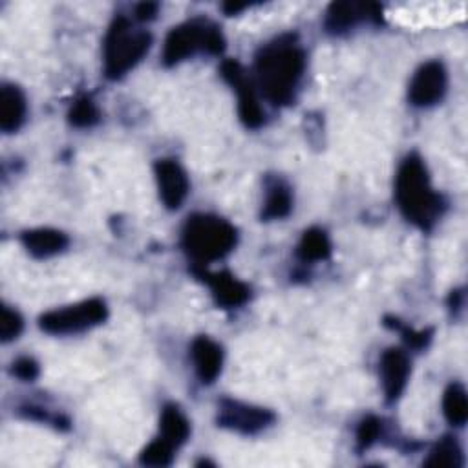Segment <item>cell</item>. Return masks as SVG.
Returning a JSON list of instances; mask_svg holds the SVG:
<instances>
[{"mask_svg":"<svg viewBox=\"0 0 468 468\" xmlns=\"http://www.w3.org/2000/svg\"><path fill=\"white\" fill-rule=\"evenodd\" d=\"M219 73L238 95V113L243 124L247 128H260L265 121V113L258 102L254 84L243 66L234 58H227L221 62Z\"/></svg>","mask_w":468,"mask_h":468,"instance_id":"cell-7","label":"cell"},{"mask_svg":"<svg viewBox=\"0 0 468 468\" xmlns=\"http://www.w3.org/2000/svg\"><path fill=\"white\" fill-rule=\"evenodd\" d=\"M190 435V424L176 404H166L159 419V437L179 448Z\"/></svg>","mask_w":468,"mask_h":468,"instance_id":"cell-18","label":"cell"},{"mask_svg":"<svg viewBox=\"0 0 468 468\" xmlns=\"http://www.w3.org/2000/svg\"><path fill=\"white\" fill-rule=\"evenodd\" d=\"M192 272L208 285L214 300L218 305L225 309H234L243 305L249 296L250 289L247 283L238 280L234 274L229 271H219V272H210L205 265H192Z\"/></svg>","mask_w":468,"mask_h":468,"instance_id":"cell-10","label":"cell"},{"mask_svg":"<svg viewBox=\"0 0 468 468\" xmlns=\"http://www.w3.org/2000/svg\"><path fill=\"white\" fill-rule=\"evenodd\" d=\"M157 9L159 5L154 4V2H143L135 7V16L139 20H152L155 15H157Z\"/></svg>","mask_w":468,"mask_h":468,"instance_id":"cell-28","label":"cell"},{"mask_svg":"<svg viewBox=\"0 0 468 468\" xmlns=\"http://www.w3.org/2000/svg\"><path fill=\"white\" fill-rule=\"evenodd\" d=\"M22 316L9 309V307H2V316H0V336L4 342H9L13 338H16L22 331Z\"/></svg>","mask_w":468,"mask_h":468,"instance_id":"cell-25","label":"cell"},{"mask_svg":"<svg viewBox=\"0 0 468 468\" xmlns=\"http://www.w3.org/2000/svg\"><path fill=\"white\" fill-rule=\"evenodd\" d=\"M236 229L214 214H194L186 219L181 243L194 265H207L227 256L236 245Z\"/></svg>","mask_w":468,"mask_h":468,"instance_id":"cell-3","label":"cell"},{"mask_svg":"<svg viewBox=\"0 0 468 468\" xmlns=\"http://www.w3.org/2000/svg\"><path fill=\"white\" fill-rule=\"evenodd\" d=\"M380 378L382 389L386 395V402H395L402 395L408 377H410V358L402 349L389 347L380 356Z\"/></svg>","mask_w":468,"mask_h":468,"instance_id":"cell-12","label":"cell"},{"mask_svg":"<svg viewBox=\"0 0 468 468\" xmlns=\"http://www.w3.org/2000/svg\"><path fill=\"white\" fill-rule=\"evenodd\" d=\"M11 371L22 380H35L38 377V364L31 356H20L13 362Z\"/></svg>","mask_w":468,"mask_h":468,"instance_id":"cell-27","label":"cell"},{"mask_svg":"<svg viewBox=\"0 0 468 468\" xmlns=\"http://www.w3.org/2000/svg\"><path fill=\"white\" fill-rule=\"evenodd\" d=\"M152 37L137 29L126 16H115L104 37V75L112 80L126 75L150 49Z\"/></svg>","mask_w":468,"mask_h":468,"instance_id":"cell-4","label":"cell"},{"mask_svg":"<svg viewBox=\"0 0 468 468\" xmlns=\"http://www.w3.org/2000/svg\"><path fill=\"white\" fill-rule=\"evenodd\" d=\"M292 208L291 188L280 177H269L265 181V201L261 208V219H282Z\"/></svg>","mask_w":468,"mask_h":468,"instance_id":"cell-17","label":"cell"},{"mask_svg":"<svg viewBox=\"0 0 468 468\" xmlns=\"http://www.w3.org/2000/svg\"><path fill=\"white\" fill-rule=\"evenodd\" d=\"M463 450L452 437H442L430 452L424 466L428 468H459L463 466Z\"/></svg>","mask_w":468,"mask_h":468,"instance_id":"cell-20","label":"cell"},{"mask_svg":"<svg viewBox=\"0 0 468 468\" xmlns=\"http://www.w3.org/2000/svg\"><path fill=\"white\" fill-rule=\"evenodd\" d=\"M395 199L402 216L422 230H430L444 212V201L433 190L426 165L417 154H410L399 166Z\"/></svg>","mask_w":468,"mask_h":468,"instance_id":"cell-2","label":"cell"},{"mask_svg":"<svg viewBox=\"0 0 468 468\" xmlns=\"http://www.w3.org/2000/svg\"><path fill=\"white\" fill-rule=\"evenodd\" d=\"M99 115L101 113L97 104L88 95H82L71 104L68 112V121L77 128H88L99 121Z\"/></svg>","mask_w":468,"mask_h":468,"instance_id":"cell-22","label":"cell"},{"mask_svg":"<svg viewBox=\"0 0 468 468\" xmlns=\"http://www.w3.org/2000/svg\"><path fill=\"white\" fill-rule=\"evenodd\" d=\"M108 316V307L101 298H88L62 309L48 311L40 316V329L49 335L80 333L102 324Z\"/></svg>","mask_w":468,"mask_h":468,"instance_id":"cell-6","label":"cell"},{"mask_svg":"<svg viewBox=\"0 0 468 468\" xmlns=\"http://www.w3.org/2000/svg\"><path fill=\"white\" fill-rule=\"evenodd\" d=\"M386 325L397 329V331L402 335V338H404L411 347H415V349L424 347V346L428 344V340H430V331H415V329H411V327H408V325L399 324V320H395V318H386Z\"/></svg>","mask_w":468,"mask_h":468,"instance_id":"cell-26","label":"cell"},{"mask_svg":"<svg viewBox=\"0 0 468 468\" xmlns=\"http://www.w3.org/2000/svg\"><path fill=\"white\" fill-rule=\"evenodd\" d=\"M22 245L35 258H49L68 247V236L55 229H31L22 232Z\"/></svg>","mask_w":468,"mask_h":468,"instance_id":"cell-15","label":"cell"},{"mask_svg":"<svg viewBox=\"0 0 468 468\" xmlns=\"http://www.w3.org/2000/svg\"><path fill=\"white\" fill-rule=\"evenodd\" d=\"M448 86V73L442 62L430 60L424 62L413 75L410 88H408V99L413 106L424 108L439 102Z\"/></svg>","mask_w":468,"mask_h":468,"instance_id":"cell-9","label":"cell"},{"mask_svg":"<svg viewBox=\"0 0 468 468\" xmlns=\"http://www.w3.org/2000/svg\"><path fill=\"white\" fill-rule=\"evenodd\" d=\"M380 22L382 9L377 4H360V2H335L325 13V29L333 35L344 33L360 20Z\"/></svg>","mask_w":468,"mask_h":468,"instance_id":"cell-13","label":"cell"},{"mask_svg":"<svg viewBox=\"0 0 468 468\" xmlns=\"http://www.w3.org/2000/svg\"><path fill=\"white\" fill-rule=\"evenodd\" d=\"M380 430H382V422L378 417H375V415L364 417L356 428V448L360 452L367 450L378 439Z\"/></svg>","mask_w":468,"mask_h":468,"instance_id":"cell-24","label":"cell"},{"mask_svg":"<svg viewBox=\"0 0 468 468\" xmlns=\"http://www.w3.org/2000/svg\"><path fill=\"white\" fill-rule=\"evenodd\" d=\"M296 254L302 261L327 260L329 254H331V241H329L327 232L318 229V227L307 229L300 238V243L296 247Z\"/></svg>","mask_w":468,"mask_h":468,"instance_id":"cell-19","label":"cell"},{"mask_svg":"<svg viewBox=\"0 0 468 468\" xmlns=\"http://www.w3.org/2000/svg\"><path fill=\"white\" fill-rule=\"evenodd\" d=\"M245 7H247V4H225V5H223V9H225L229 15H234V13H238V11L245 9Z\"/></svg>","mask_w":468,"mask_h":468,"instance_id":"cell-29","label":"cell"},{"mask_svg":"<svg viewBox=\"0 0 468 468\" xmlns=\"http://www.w3.org/2000/svg\"><path fill=\"white\" fill-rule=\"evenodd\" d=\"M154 172L159 188V197L163 199L166 208H179L188 194V177L181 165L174 159H159L154 165Z\"/></svg>","mask_w":468,"mask_h":468,"instance_id":"cell-11","label":"cell"},{"mask_svg":"<svg viewBox=\"0 0 468 468\" xmlns=\"http://www.w3.org/2000/svg\"><path fill=\"white\" fill-rule=\"evenodd\" d=\"M190 355H192V362L199 380L203 384H212L221 373V364H223L221 346L208 336H197L190 346Z\"/></svg>","mask_w":468,"mask_h":468,"instance_id":"cell-14","label":"cell"},{"mask_svg":"<svg viewBox=\"0 0 468 468\" xmlns=\"http://www.w3.org/2000/svg\"><path fill=\"white\" fill-rule=\"evenodd\" d=\"M174 450L176 448L170 442L157 437L141 452L139 461L141 464H146V466H168L174 459Z\"/></svg>","mask_w":468,"mask_h":468,"instance_id":"cell-23","label":"cell"},{"mask_svg":"<svg viewBox=\"0 0 468 468\" xmlns=\"http://www.w3.org/2000/svg\"><path fill=\"white\" fill-rule=\"evenodd\" d=\"M225 48V38L219 27L205 18H192L170 29L165 38L163 64L176 66L197 51L219 55Z\"/></svg>","mask_w":468,"mask_h":468,"instance_id":"cell-5","label":"cell"},{"mask_svg":"<svg viewBox=\"0 0 468 468\" xmlns=\"http://www.w3.org/2000/svg\"><path fill=\"white\" fill-rule=\"evenodd\" d=\"M303 69L305 53L289 35L265 44L256 55L254 71L258 88L276 106L292 102Z\"/></svg>","mask_w":468,"mask_h":468,"instance_id":"cell-1","label":"cell"},{"mask_svg":"<svg viewBox=\"0 0 468 468\" xmlns=\"http://www.w3.org/2000/svg\"><path fill=\"white\" fill-rule=\"evenodd\" d=\"M26 119V97L20 88L13 84H2L0 88V128L4 132H15Z\"/></svg>","mask_w":468,"mask_h":468,"instance_id":"cell-16","label":"cell"},{"mask_svg":"<svg viewBox=\"0 0 468 468\" xmlns=\"http://www.w3.org/2000/svg\"><path fill=\"white\" fill-rule=\"evenodd\" d=\"M272 420V411L247 402L223 399L218 406V424L243 435H254L271 426Z\"/></svg>","mask_w":468,"mask_h":468,"instance_id":"cell-8","label":"cell"},{"mask_svg":"<svg viewBox=\"0 0 468 468\" xmlns=\"http://www.w3.org/2000/svg\"><path fill=\"white\" fill-rule=\"evenodd\" d=\"M442 411L446 420L452 426H463L468 417V402H466V391L459 382H453L448 386L442 397Z\"/></svg>","mask_w":468,"mask_h":468,"instance_id":"cell-21","label":"cell"}]
</instances>
